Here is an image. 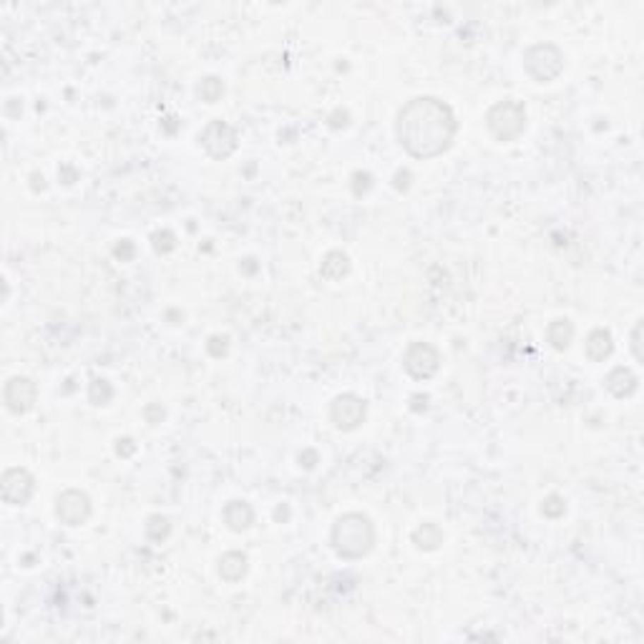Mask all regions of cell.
I'll list each match as a JSON object with an SVG mask.
<instances>
[{"instance_id": "obj_11", "label": "cell", "mask_w": 644, "mask_h": 644, "mask_svg": "<svg viewBox=\"0 0 644 644\" xmlns=\"http://www.w3.org/2000/svg\"><path fill=\"white\" fill-rule=\"evenodd\" d=\"M604 386H607V390H609L614 398H629V395H634V393H637L639 378L634 375L632 368L616 365L614 370H609V373H607V378H604Z\"/></svg>"}, {"instance_id": "obj_16", "label": "cell", "mask_w": 644, "mask_h": 644, "mask_svg": "<svg viewBox=\"0 0 644 644\" xmlns=\"http://www.w3.org/2000/svg\"><path fill=\"white\" fill-rule=\"evenodd\" d=\"M547 340L554 350H559V352L566 350V347L571 345V340H574V325H571V320H566V317L554 320L547 328Z\"/></svg>"}, {"instance_id": "obj_13", "label": "cell", "mask_w": 644, "mask_h": 644, "mask_svg": "<svg viewBox=\"0 0 644 644\" xmlns=\"http://www.w3.org/2000/svg\"><path fill=\"white\" fill-rule=\"evenodd\" d=\"M222 516H225V523L229 526L232 531H237V534H242V531H247L249 526L254 523V508L249 506L247 501H229L225 506V511H222Z\"/></svg>"}, {"instance_id": "obj_35", "label": "cell", "mask_w": 644, "mask_h": 644, "mask_svg": "<svg viewBox=\"0 0 644 644\" xmlns=\"http://www.w3.org/2000/svg\"><path fill=\"white\" fill-rule=\"evenodd\" d=\"M275 518H277V521H287V518H290V508L287 506H277L275 508Z\"/></svg>"}, {"instance_id": "obj_10", "label": "cell", "mask_w": 644, "mask_h": 644, "mask_svg": "<svg viewBox=\"0 0 644 644\" xmlns=\"http://www.w3.org/2000/svg\"><path fill=\"white\" fill-rule=\"evenodd\" d=\"M35 398H38V388L30 378L23 375H16L6 383L3 388V400H6V408L16 415H23L28 410H33Z\"/></svg>"}, {"instance_id": "obj_25", "label": "cell", "mask_w": 644, "mask_h": 644, "mask_svg": "<svg viewBox=\"0 0 644 644\" xmlns=\"http://www.w3.org/2000/svg\"><path fill=\"white\" fill-rule=\"evenodd\" d=\"M114 254H116V259H121V262H129V259L136 254V244H133L131 239H119L114 247Z\"/></svg>"}, {"instance_id": "obj_14", "label": "cell", "mask_w": 644, "mask_h": 644, "mask_svg": "<svg viewBox=\"0 0 644 644\" xmlns=\"http://www.w3.org/2000/svg\"><path fill=\"white\" fill-rule=\"evenodd\" d=\"M584 350H587V357L592 362H604L607 357L614 352V338H612L609 330L597 328L587 335V342H584Z\"/></svg>"}, {"instance_id": "obj_34", "label": "cell", "mask_w": 644, "mask_h": 644, "mask_svg": "<svg viewBox=\"0 0 644 644\" xmlns=\"http://www.w3.org/2000/svg\"><path fill=\"white\" fill-rule=\"evenodd\" d=\"M426 405H428V395H413V410H426Z\"/></svg>"}, {"instance_id": "obj_18", "label": "cell", "mask_w": 644, "mask_h": 644, "mask_svg": "<svg viewBox=\"0 0 644 644\" xmlns=\"http://www.w3.org/2000/svg\"><path fill=\"white\" fill-rule=\"evenodd\" d=\"M146 539L154 541V544H161V541H167L169 534H172V523H169L167 516H161V513H151L149 518H146Z\"/></svg>"}, {"instance_id": "obj_5", "label": "cell", "mask_w": 644, "mask_h": 644, "mask_svg": "<svg viewBox=\"0 0 644 644\" xmlns=\"http://www.w3.org/2000/svg\"><path fill=\"white\" fill-rule=\"evenodd\" d=\"M199 141L212 159L222 161V159H229V156L237 151V146H239V133H237V129L232 126V124H227V121H222V119H214V121H209L207 126H204V131L199 133Z\"/></svg>"}, {"instance_id": "obj_9", "label": "cell", "mask_w": 644, "mask_h": 644, "mask_svg": "<svg viewBox=\"0 0 644 644\" xmlns=\"http://www.w3.org/2000/svg\"><path fill=\"white\" fill-rule=\"evenodd\" d=\"M91 499L78 489H66L56 499V516L66 526H83L91 518Z\"/></svg>"}, {"instance_id": "obj_7", "label": "cell", "mask_w": 644, "mask_h": 644, "mask_svg": "<svg viewBox=\"0 0 644 644\" xmlns=\"http://www.w3.org/2000/svg\"><path fill=\"white\" fill-rule=\"evenodd\" d=\"M402 368L410 378L428 380L441 368V352L431 342H410L408 350L402 352Z\"/></svg>"}, {"instance_id": "obj_12", "label": "cell", "mask_w": 644, "mask_h": 644, "mask_svg": "<svg viewBox=\"0 0 644 644\" xmlns=\"http://www.w3.org/2000/svg\"><path fill=\"white\" fill-rule=\"evenodd\" d=\"M217 564H219V576H222L227 584H237V581H242L244 576H247V569H249L247 554H242V551L222 554Z\"/></svg>"}, {"instance_id": "obj_31", "label": "cell", "mask_w": 644, "mask_h": 644, "mask_svg": "<svg viewBox=\"0 0 644 644\" xmlns=\"http://www.w3.org/2000/svg\"><path fill=\"white\" fill-rule=\"evenodd\" d=\"M317 451H312V448H307V451H302L299 453V466H305V468H315L317 466Z\"/></svg>"}, {"instance_id": "obj_15", "label": "cell", "mask_w": 644, "mask_h": 644, "mask_svg": "<svg viewBox=\"0 0 644 644\" xmlns=\"http://www.w3.org/2000/svg\"><path fill=\"white\" fill-rule=\"evenodd\" d=\"M350 272V257L340 249H333L322 257V265H320V275L325 277L328 282H340L342 277H347Z\"/></svg>"}, {"instance_id": "obj_32", "label": "cell", "mask_w": 644, "mask_h": 644, "mask_svg": "<svg viewBox=\"0 0 644 644\" xmlns=\"http://www.w3.org/2000/svg\"><path fill=\"white\" fill-rule=\"evenodd\" d=\"M76 177H78V172H76L73 167H68V164H64V167L58 169V179H61L64 184H73Z\"/></svg>"}, {"instance_id": "obj_27", "label": "cell", "mask_w": 644, "mask_h": 644, "mask_svg": "<svg viewBox=\"0 0 644 644\" xmlns=\"http://www.w3.org/2000/svg\"><path fill=\"white\" fill-rule=\"evenodd\" d=\"M642 328H644V320H637V325H634V330H632V352H634V357H637L639 362L644 360V355H642Z\"/></svg>"}, {"instance_id": "obj_21", "label": "cell", "mask_w": 644, "mask_h": 644, "mask_svg": "<svg viewBox=\"0 0 644 644\" xmlns=\"http://www.w3.org/2000/svg\"><path fill=\"white\" fill-rule=\"evenodd\" d=\"M151 247L156 254H169L177 249V234L172 229H159L151 234Z\"/></svg>"}, {"instance_id": "obj_8", "label": "cell", "mask_w": 644, "mask_h": 644, "mask_svg": "<svg viewBox=\"0 0 644 644\" xmlns=\"http://www.w3.org/2000/svg\"><path fill=\"white\" fill-rule=\"evenodd\" d=\"M35 494V478L28 468H8L0 478V496L11 506H25Z\"/></svg>"}, {"instance_id": "obj_6", "label": "cell", "mask_w": 644, "mask_h": 644, "mask_svg": "<svg viewBox=\"0 0 644 644\" xmlns=\"http://www.w3.org/2000/svg\"><path fill=\"white\" fill-rule=\"evenodd\" d=\"M368 402L355 393H342L330 405V420L338 431H357L365 423Z\"/></svg>"}, {"instance_id": "obj_26", "label": "cell", "mask_w": 644, "mask_h": 644, "mask_svg": "<svg viewBox=\"0 0 644 644\" xmlns=\"http://www.w3.org/2000/svg\"><path fill=\"white\" fill-rule=\"evenodd\" d=\"M164 415H167V410L161 408L159 402H151V405H146L144 408V418L149 426H159L161 420H164Z\"/></svg>"}, {"instance_id": "obj_4", "label": "cell", "mask_w": 644, "mask_h": 644, "mask_svg": "<svg viewBox=\"0 0 644 644\" xmlns=\"http://www.w3.org/2000/svg\"><path fill=\"white\" fill-rule=\"evenodd\" d=\"M523 68L536 83H549L564 71V51L556 43H536L523 56Z\"/></svg>"}, {"instance_id": "obj_3", "label": "cell", "mask_w": 644, "mask_h": 644, "mask_svg": "<svg viewBox=\"0 0 644 644\" xmlns=\"http://www.w3.org/2000/svg\"><path fill=\"white\" fill-rule=\"evenodd\" d=\"M486 126H489L491 136L496 141H516L523 131H526V109L523 104L513 101V98H503L499 104H494L486 114Z\"/></svg>"}, {"instance_id": "obj_19", "label": "cell", "mask_w": 644, "mask_h": 644, "mask_svg": "<svg viewBox=\"0 0 644 644\" xmlns=\"http://www.w3.org/2000/svg\"><path fill=\"white\" fill-rule=\"evenodd\" d=\"M196 93H199L201 101H207V104H217L219 98L225 96V83H222V78H217V76H207V78L199 80Z\"/></svg>"}, {"instance_id": "obj_29", "label": "cell", "mask_w": 644, "mask_h": 644, "mask_svg": "<svg viewBox=\"0 0 644 644\" xmlns=\"http://www.w3.org/2000/svg\"><path fill=\"white\" fill-rule=\"evenodd\" d=\"M330 126L333 129H345L347 124H350V114H347L345 109H335V114L330 116Z\"/></svg>"}, {"instance_id": "obj_20", "label": "cell", "mask_w": 644, "mask_h": 644, "mask_svg": "<svg viewBox=\"0 0 644 644\" xmlns=\"http://www.w3.org/2000/svg\"><path fill=\"white\" fill-rule=\"evenodd\" d=\"M111 398H114V388H111L109 380H104V378L93 380L91 388H88V400H91L93 405H109Z\"/></svg>"}, {"instance_id": "obj_22", "label": "cell", "mask_w": 644, "mask_h": 644, "mask_svg": "<svg viewBox=\"0 0 644 644\" xmlns=\"http://www.w3.org/2000/svg\"><path fill=\"white\" fill-rule=\"evenodd\" d=\"M541 513L547 518H559L566 513V501L561 499L559 494H551L544 499V503H541Z\"/></svg>"}, {"instance_id": "obj_1", "label": "cell", "mask_w": 644, "mask_h": 644, "mask_svg": "<svg viewBox=\"0 0 644 644\" xmlns=\"http://www.w3.org/2000/svg\"><path fill=\"white\" fill-rule=\"evenodd\" d=\"M458 131L455 114L436 96H418L402 106L395 121L398 141L415 159H436L451 149Z\"/></svg>"}, {"instance_id": "obj_28", "label": "cell", "mask_w": 644, "mask_h": 644, "mask_svg": "<svg viewBox=\"0 0 644 644\" xmlns=\"http://www.w3.org/2000/svg\"><path fill=\"white\" fill-rule=\"evenodd\" d=\"M116 453H119L121 458H129V455L136 453V443H133L131 438H119V441H116Z\"/></svg>"}, {"instance_id": "obj_17", "label": "cell", "mask_w": 644, "mask_h": 644, "mask_svg": "<svg viewBox=\"0 0 644 644\" xmlns=\"http://www.w3.org/2000/svg\"><path fill=\"white\" fill-rule=\"evenodd\" d=\"M410 539H413L415 549H420V551H436L443 544V531L438 523H420Z\"/></svg>"}, {"instance_id": "obj_23", "label": "cell", "mask_w": 644, "mask_h": 644, "mask_svg": "<svg viewBox=\"0 0 644 644\" xmlns=\"http://www.w3.org/2000/svg\"><path fill=\"white\" fill-rule=\"evenodd\" d=\"M207 352L212 357H225L229 352V338L227 335H212L207 342Z\"/></svg>"}, {"instance_id": "obj_2", "label": "cell", "mask_w": 644, "mask_h": 644, "mask_svg": "<svg viewBox=\"0 0 644 644\" xmlns=\"http://www.w3.org/2000/svg\"><path fill=\"white\" fill-rule=\"evenodd\" d=\"M330 544H333L335 554L340 559L355 561V559L368 556L375 547V526L365 513H342L335 521L333 531H330Z\"/></svg>"}, {"instance_id": "obj_33", "label": "cell", "mask_w": 644, "mask_h": 644, "mask_svg": "<svg viewBox=\"0 0 644 644\" xmlns=\"http://www.w3.org/2000/svg\"><path fill=\"white\" fill-rule=\"evenodd\" d=\"M30 181H33V191H43V189H46V177H43V174L35 172L33 177H30Z\"/></svg>"}, {"instance_id": "obj_30", "label": "cell", "mask_w": 644, "mask_h": 644, "mask_svg": "<svg viewBox=\"0 0 644 644\" xmlns=\"http://www.w3.org/2000/svg\"><path fill=\"white\" fill-rule=\"evenodd\" d=\"M410 179H413V174H410L408 169H400V172H395V179H393V186H395L398 191H408Z\"/></svg>"}, {"instance_id": "obj_24", "label": "cell", "mask_w": 644, "mask_h": 644, "mask_svg": "<svg viewBox=\"0 0 644 644\" xmlns=\"http://www.w3.org/2000/svg\"><path fill=\"white\" fill-rule=\"evenodd\" d=\"M373 189V177L368 172H355L352 174V194L355 196H365Z\"/></svg>"}]
</instances>
